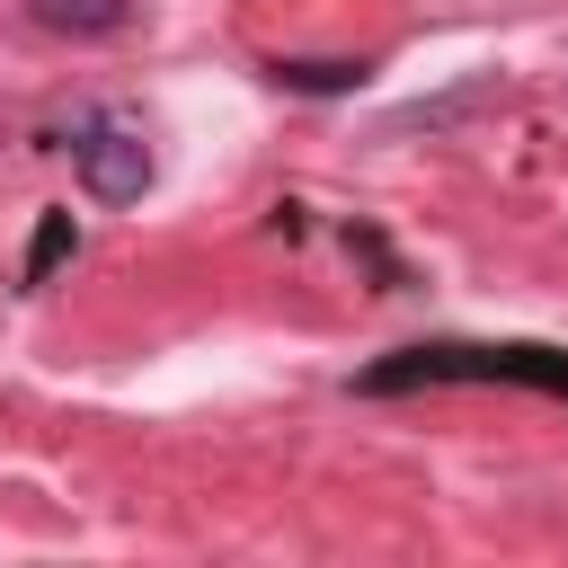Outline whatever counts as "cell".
Wrapping results in <instances>:
<instances>
[{"label":"cell","instance_id":"3","mask_svg":"<svg viewBox=\"0 0 568 568\" xmlns=\"http://www.w3.org/2000/svg\"><path fill=\"white\" fill-rule=\"evenodd\" d=\"M18 9H27V27L53 36V44H106V36L133 27V0H18Z\"/></svg>","mask_w":568,"mask_h":568},{"label":"cell","instance_id":"1","mask_svg":"<svg viewBox=\"0 0 568 568\" xmlns=\"http://www.w3.org/2000/svg\"><path fill=\"white\" fill-rule=\"evenodd\" d=\"M479 390V382H515V390H550L568 399V346H532V337H417L390 346L382 364L355 373L364 399H399V390Z\"/></svg>","mask_w":568,"mask_h":568},{"label":"cell","instance_id":"2","mask_svg":"<svg viewBox=\"0 0 568 568\" xmlns=\"http://www.w3.org/2000/svg\"><path fill=\"white\" fill-rule=\"evenodd\" d=\"M71 178H80L89 204H133V195L151 186V142H142L133 124H89V133L71 142Z\"/></svg>","mask_w":568,"mask_h":568},{"label":"cell","instance_id":"5","mask_svg":"<svg viewBox=\"0 0 568 568\" xmlns=\"http://www.w3.org/2000/svg\"><path fill=\"white\" fill-rule=\"evenodd\" d=\"M373 80V62H275V89H302V98H355Z\"/></svg>","mask_w":568,"mask_h":568},{"label":"cell","instance_id":"6","mask_svg":"<svg viewBox=\"0 0 568 568\" xmlns=\"http://www.w3.org/2000/svg\"><path fill=\"white\" fill-rule=\"evenodd\" d=\"M62 257H80V222H71V213H44V222H36V248H27V284H44Z\"/></svg>","mask_w":568,"mask_h":568},{"label":"cell","instance_id":"4","mask_svg":"<svg viewBox=\"0 0 568 568\" xmlns=\"http://www.w3.org/2000/svg\"><path fill=\"white\" fill-rule=\"evenodd\" d=\"M506 98V80H470V89H444V98H417V106H399L382 133H453L462 115H488Z\"/></svg>","mask_w":568,"mask_h":568}]
</instances>
